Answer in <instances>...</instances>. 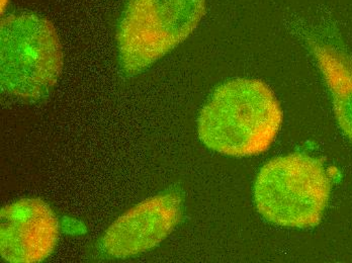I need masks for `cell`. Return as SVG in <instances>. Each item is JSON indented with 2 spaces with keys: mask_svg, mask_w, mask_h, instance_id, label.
I'll return each mask as SVG.
<instances>
[{
  "mask_svg": "<svg viewBox=\"0 0 352 263\" xmlns=\"http://www.w3.org/2000/svg\"><path fill=\"white\" fill-rule=\"evenodd\" d=\"M276 94L259 79L236 78L217 87L197 119L199 140L211 150L233 157L267 151L282 127Z\"/></svg>",
  "mask_w": 352,
  "mask_h": 263,
  "instance_id": "6da1fadb",
  "label": "cell"
},
{
  "mask_svg": "<svg viewBox=\"0 0 352 263\" xmlns=\"http://www.w3.org/2000/svg\"><path fill=\"white\" fill-rule=\"evenodd\" d=\"M63 52L53 23L35 12L8 14L0 25V82L27 102L50 94L62 73Z\"/></svg>",
  "mask_w": 352,
  "mask_h": 263,
  "instance_id": "7a4b0ae2",
  "label": "cell"
},
{
  "mask_svg": "<svg viewBox=\"0 0 352 263\" xmlns=\"http://www.w3.org/2000/svg\"><path fill=\"white\" fill-rule=\"evenodd\" d=\"M331 194V179L322 160L294 153L270 160L253 187L255 207L270 222L285 228L319 225Z\"/></svg>",
  "mask_w": 352,
  "mask_h": 263,
  "instance_id": "3957f363",
  "label": "cell"
},
{
  "mask_svg": "<svg viewBox=\"0 0 352 263\" xmlns=\"http://www.w3.org/2000/svg\"><path fill=\"white\" fill-rule=\"evenodd\" d=\"M206 0H129L117 32L120 65L138 76L175 50L206 14Z\"/></svg>",
  "mask_w": 352,
  "mask_h": 263,
  "instance_id": "277c9868",
  "label": "cell"
},
{
  "mask_svg": "<svg viewBox=\"0 0 352 263\" xmlns=\"http://www.w3.org/2000/svg\"><path fill=\"white\" fill-rule=\"evenodd\" d=\"M184 213V198L175 188L139 203L120 216L100 239L102 253L124 260L153 249L171 234Z\"/></svg>",
  "mask_w": 352,
  "mask_h": 263,
  "instance_id": "5b68a950",
  "label": "cell"
},
{
  "mask_svg": "<svg viewBox=\"0 0 352 263\" xmlns=\"http://www.w3.org/2000/svg\"><path fill=\"white\" fill-rule=\"evenodd\" d=\"M59 237V220L40 198H21L0 211V254L6 262H44L53 253Z\"/></svg>",
  "mask_w": 352,
  "mask_h": 263,
  "instance_id": "8992f818",
  "label": "cell"
},
{
  "mask_svg": "<svg viewBox=\"0 0 352 263\" xmlns=\"http://www.w3.org/2000/svg\"><path fill=\"white\" fill-rule=\"evenodd\" d=\"M308 43L331 94L337 123L352 142L351 59L333 45L317 40H309Z\"/></svg>",
  "mask_w": 352,
  "mask_h": 263,
  "instance_id": "52a82bcc",
  "label": "cell"
},
{
  "mask_svg": "<svg viewBox=\"0 0 352 263\" xmlns=\"http://www.w3.org/2000/svg\"><path fill=\"white\" fill-rule=\"evenodd\" d=\"M8 0H2V5H3V2H8Z\"/></svg>",
  "mask_w": 352,
  "mask_h": 263,
  "instance_id": "ba28073f",
  "label": "cell"
}]
</instances>
